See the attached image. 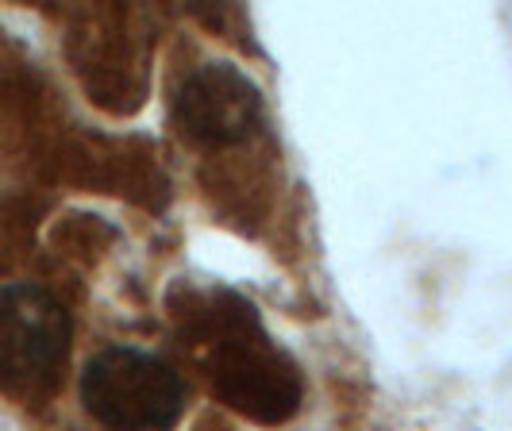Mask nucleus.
Returning a JSON list of instances; mask_svg holds the SVG:
<instances>
[{
  "instance_id": "f257e3e1",
  "label": "nucleus",
  "mask_w": 512,
  "mask_h": 431,
  "mask_svg": "<svg viewBox=\"0 0 512 431\" xmlns=\"http://www.w3.org/2000/svg\"><path fill=\"white\" fill-rule=\"evenodd\" d=\"M81 405L108 431H174L185 385L166 358L112 343L85 362Z\"/></svg>"
},
{
  "instance_id": "f03ea898",
  "label": "nucleus",
  "mask_w": 512,
  "mask_h": 431,
  "mask_svg": "<svg viewBox=\"0 0 512 431\" xmlns=\"http://www.w3.org/2000/svg\"><path fill=\"white\" fill-rule=\"evenodd\" d=\"M74 324L47 289L31 281L0 285V393L43 401L70 362Z\"/></svg>"
},
{
  "instance_id": "7ed1b4c3",
  "label": "nucleus",
  "mask_w": 512,
  "mask_h": 431,
  "mask_svg": "<svg viewBox=\"0 0 512 431\" xmlns=\"http://www.w3.org/2000/svg\"><path fill=\"white\" fill-rule=\"evenodd\" d=\"M174 124L201 147H231L262 127L258 85L228 62H205L178 85Z\"/></svg>"
}]
</instances>
